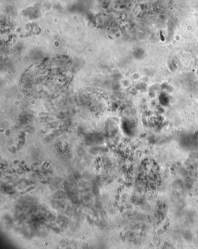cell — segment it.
I'll return each instance as SVG.
<instances>
[{"label":"cell","mask_w":198,"mask_h":249,"mask_svg":"<svg viewBox=\"0 0 198 249\" xmlns=\"http://www.w3.org/2000/svg\"><path fill=\"white\" fill-rule=\"evenodd\" d=\"M73 76L71 61L57 57L37 63L30 67L21 80V89L30 97L52 99L62 94Z\"/></svg>","instance_id":"6da1fadb"}]
</instances>
